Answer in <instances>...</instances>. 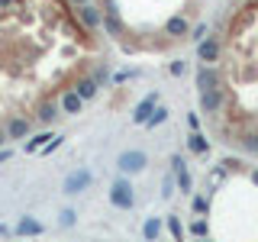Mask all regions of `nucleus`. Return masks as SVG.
<instances>
[{
	"mask_svg": "<svg viewBox=\"0 0 258 242\" xmlns=\"http://www.w3.org/2000/svg\"><path fill=\"white\" fill-rule=\"evenodd\" d=\"M84 181H87V174H78V177H71V181H68V188L78 191V188H84Z\"/></svg>",
	"mask_w": 258,
	"mask_h": 242,
	"instance_id": "nucleus-6",
	"label": "nucleus"
},
{
	"mask_svg": "<svg viewBox=\"0 0 258 242\" xmlns=\"http://www.w3.org/2000/svg\"><path fill=\"white\" fill-rule=\"evenodd\" d=\"M119 165H123V168H139L142 165V155H136V152H133V155H123Z\"/></svg>",
	"mask_w": 258,
	"mask_h": 242,
	"instance_id": "nucleus-5",
	"label": "nucleus"
},
{
	"mask_svg": "<svg viewBox=\"0 0 258 242\" xmlns=\"http://www.w3.org/2000/svg\"><path fill=\"white\" fill-rule=\"evenodd\" d=\"M55 116H58V103H55V100H42L36 107V119H39V123H52Z\"/></svg>",
	"mask_w": 258,
	"mask_h": 242,
	"instance_id": "nucleus-2",
	"label": "nucleus"
},
{
	"mask_svg": "<svg viewBox=\"0 0 258 242\" xmlns=\"http://www.w3.org/2000/svg\"><path fill=\"white\" fill-rule=\"evenodd\" d=\"M20 229H23V232H39V226L32 223V220H23V226H20Z\"/></svg>",
	"mask_w": 258,
	"mask_h": 242,
	"instance_id": "nucleus-7",
	"label": "nucleus"
},
{
	"mask_svg": "<svg viewBox=\"0 0 258 242\" xmlns=\"http://www.w3.org/2000/svg\"><path fill=\"white\" fill-rule=\"evenodd\" d=\"M7 142V133H4V126H0V145H4Z\"/></svg>",
	"mask_w": 258,
	"mask_h": 242,
	"instance_id": "nucleus-8",
	"label": "nucleus"
},
{
	"mask_svg": "<svg viewBox=\"0 0 258 242\" xmlns=\"http://www.w3.org/2000/svg\"><path fill=\"white\" fill-rule=\"evenodd\" d=\"M81 103H84V100H81V97H78L75 91H61V100H58V107H61L64 113H78V110H81Z\"/></svg>",
	"mask_w": 258,
	"mask_h": 242,
	"instance_id": "nucleus-3",
	"label": "nucleus"
},
{
	"mask_svg": "<svg viewBox=\"0 0 258 242\" xmlns=\"http://www.w3.org/2000/svg\"><path fill=\"white\" fill-rule=\"evenodd\" d=\"M113 204H119V207H129V204H133V194H129L126 184H116V188H113Z\"/></svg>",
	"mask_w": 258,
	"mask_h": 242,
	"instance_id": "nucleus-4",
	"label": "nucleus"
},
{
	"mask_svg": "<svg viewBox=\"0 0 258 242\" xmlns=\"http://www.w3.org/2000/svg\"><path fill=\"white\" fill-rule=\"evenodd\" d=\"M29 129H32L29 116H13L10 123L4 126V133H7V139H23V136H29Z\"/></svg>",
	"mask_w": 258,
	"mask_h": 242,
	"instance_id": "nucleus-1",
	"label": "nucleus"
}]
</instances>
